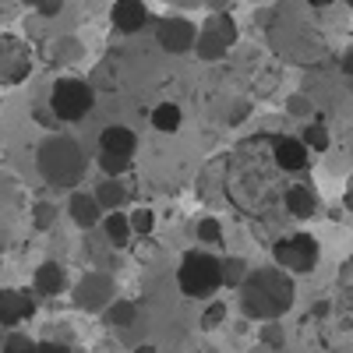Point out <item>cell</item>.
Returning a JSON list of instances; mask_svg holds the SVG:
<instances>
[{
	"label": "cell",
	"mask_w": 353,
	"mask_h": 353,
	"mask_svg": "<svg viewBox=\"0 0 353 353\" xmlns=\"http://www.w3.org/2000/svg\"><path fill=\"white\" fill-rule=\"evenodd\" d=\"M283 176L286 173L272 156V134H251L223 156V194L251 219H269L283 201Z\"/></svg>",
	"instance_id": "1"
},
{
	"label": "cell",
	"mask_w": 353,
	"mask_h": 353,
	"mask_svg": "<svg viewBox=\"0 0 353 353\" xmlns=\"http://www.w3.org/2000/svg\"><path fill=\"white\" fill-rule=\"evenodd\" d=\"M241 293V307L248 318L258 321H276L283 318L293 301H297V286H293V276L276 269V265H265V269H248L244 283L237 286Z\"/></svg>",
	"instance_id": "2"
},
{
	"label": "cell",
	"mask_w": 353,
	"mask_h": 353,
	"mask_svg": "<svg viewBox=\"0 0 353 353\" xmlns=\"http://www.w3.org/2000/svg\"><path fill=\"white\" fill-rule=\"evenodd\" d=\"M36 170H39V176L50 188L74 191L85 181V170H88L85 149L68 134H50L39 145V152H36Z\"/></svg>",
	"instance_id": "3"
},
{
	"label": "cell",
	"mask_w": 353,
	"mask_h": 353,
	"mask_svg": "<svg viewBox=\"0 0 353 353\" xmlns=\"http://www.w3.org/2000/svg\"><path fill=\"white\" fill-rule=\"evenodd\" d=\"M176 286H181V293L191 301H209L223 286L219 258H212L209 251H188L181 258V269H176Z\"/></svg>",
	"instance_id": "4"
},
{
	"label": "cell",
	"mask_w": 353,
	"mask_h": 353,
	"mask_svg": "<svg viewBox=\"0 0 353 353\" xmlns=\"http://www.w3.org/2000/svg\"><path fill=\"white\" fill-rule=\"evenodd\" d=\"M96 106V88L81 78H57L50 88V113L64 124L85 121Z\"/></svg>",
	"instance_id": "5"
},
{
	"label": "cell",
	"mask_w": 353,
	"mask_h": 353,
	"mask_svg": "<svg viewBox=\"0 0 353 353\" xmlns=\"http://www.w3.org/2000/svg\"><path fill=\"white\" fill-rule=\"evenodd\" d=\"M237 39H241V28H237V21H233V14L230 11H216V14H209L201 21L191 53H198V61L216 64L237 46Z\"/></svg>",
	"instance_id": "6"
},
{
	"label": "cell",
	"mask_w": 353,
	"mask_h": 353,
	"mask_svg": "<svg viewBox=\"0 0 353 353\" xmlns=\"http://www.w3.org/2000/svg\"><path fill=\"white\" fill-rule=\"evenodd\" d=\"M272 258L276 269L290 272V276H307L314 272V265L321 258V244L311 237V233H286L272 244Z\"/></svg>",
	"instance_id": "7"
},
{
	"label": "cell",
	"mask_w": 353,
	"mask_h": 353,
	"mask_svg": "<svg viewBox=\"0 0 353 353\" xmlns=\"http://www.w3.org/2000/svg\"><path fill=\"white\" fill-rule=\"evenodd\" d=\"M113 297H117V286H113V276H106V272H85L71 290L74 307L88 311V314H99Z\"/></svg>",
	"instance_id": "8"
},
{
	"label": "cell",
	"mask_w": 353,
	"mask_h": 353,
	"mask_svg": "<svg viewBox=\"0 0 353 353\" xmlns=\"http://www.w3.org/2000/svg\"><path fill=\"white\" fill-rule=\"evenodd\" d=\"M32 74V50L18 36L0 32V85H21Z\"/></svg>",
	"instance_id": "9"
},
{
	"label": "cell",
	"mask_w": 353,
	"mask_h": 353,
	"mask_svg": "<svg viewBox=\"0 0 353 353\" xmlns=\"http://www.w3.org/2000/svg\"><path fill=\"white\" fill-rule=\"evenodd\" d=\"M194 36H198V25L184 14H170L156 25V43L173 53V57H181V53H191L194 50Z\"/></svg>",
	"instance_id": "10"
},
{
	"label": "cell",
	"mask_w": 353,
	"mask_h": 353,
	"mask_svg": "<svg viewBox=\"0 0 353 353\" xmlns=\"http://www.w3.org/2000/svg\"><path fill=\"white\" fill-rule=\"evenodd\" d=\"M272 156H276L283 173H304L311 163L307 145L301 138H290V134H272Z\"/></svg>",
	"instance_id": "11"
},
{
	"label": "cell",
	"mask_w": 353,
	"mask_h": 353,
	"mask_svg": "<svg viewBox=\"0 0 353 353\" xmlns=\"http://www.w3.org/2000/svg\"><path fill=\"white\" fill-rule=\"evenodd\" d=\"M110 21H113L117 32L134 36V32H141V28L149 25V8H145V0H113Z\"/></svg>",
	"instance_id": "12"
},
{
	"label": "cell",
	"mask_w": 353,
	"mask_h": 353,
	"mask_svg": "<svg viewBox=\"0 0 353 353\" xmlns=\"http://www.w3.org/2000/svg\"><path fill=\"white\" fill-rule=\"evenodd\" d=\"M36 314V301L32 293L21 290H0V325L4 329H18L25 318Z\"/></svg>",
	"instance_id": "13"
},
{
	"label": "cell",
	"mask_w": 353,
	"mask_h": 353,
	"mask_svg": "<svg viewBox=\"0 0 353 353\" xmlns=\"http://www.w3.org/2000/svg\"><path fill=\"white\" fill-rule=\"evenodd\" d=\"M279 205H283V209H286L293 219H311V216L318 212V191H314V184H307V181L286 184Z\"/></svg>",
	"instance_id": "14"
},
{
	"label": "cell",
	"mask_w": 353,
	"mask_h": 353,
	"mask_svg": "<svg viewBox=\"0 0 353 353\" xmlns=\"http://www.w3.org/2000/svg\"><path fill=\"white\" fill-rule=\"evenodd\" d=\"M134 149H138V134H134L128 124H110V128H103V134H99V152L131 159Z\"/></svg>",
	"instance_id": "15"
},
{
	"label": "cell",
	"mask_w": 353,
	"mask_h": 353,
	"mask_svg": "<svg viewBox=\"0 0 353 353\" xmlns=\"http://www.w3.org/2000/svg\"><path fill=\"white\" fill-rule=\"evenodd\" d=\"M68 216L78 230H96L99 219H103V209H99V201L92 194H85V191H71L68 198Z\"/></svg>",
	"instance_id": "16"
},
{
	"label": "cell",
	"mask_w": 353,
	"mask_h": 353,
	"mask_svg": "<svg viewBox=\"0 0 353 353\" xmlns=\"http://www.w3.org/2000/svg\"><path fill=\"white\" fill-rule=\"evenodd\" d=\"M32 290L39 293V297H57V293H64L68 290V269L61 261H43L32 272Z\"/></svg>",
	"instance_id": "17"
},
{
	"label": "cell",
	"mask_w": 353,
	"mask_h": 353,
	"mask_svg": "<svg viewBox=\"0 0 353 353\" xmlns=\"http://www.w3.org/2000/svg\"><path fill=\"white\" fill-rule=\"evenodd\" d=\"M92 198L99 201L103 212H117V209H124V201H128V188L121 184V176H103L99 188L92 191Z\"/></svg>",
	"instance_id": "18"
},
{
	"label": "cell",
	"mask_w": 353,
	"mask_h": 353,
	"mask_svg": "<svg viewBox=\"0 0 353 353\" xmlns=\"http://www.w3.org/2000/svg\"><path fill=\"white\" fill-rule=\"evenodd\" d=\"M99 314H103V321H106L110 329H131L134 321H138V304H134V301H121V297H113Z\"/></svg>",
	"instance_id": "19"
},
{
	"label": "cell",
	"mask_w": 353,
	"mask_h": 353,
	"mask_svg": "<svg viewBox=\"0 0 353 353\" xmlns=\"http://www.w3.org/2000/svg\"><path fill=\"white\" fill-rule=\"evenodd\" d=\"M99 226H103V233H106V241L113 244V248H128V241L134 237L131 233V223H128V212H103V219H99Z\"/></svg>",
	"instance_id": "20"
},
{
	"label": "cell",
	"mask_w": 353,
	"mask_h": 353,
	"mask_svg": "<svg viewBox=\"0 0 353 353\" xmlns=\"http://www.w3.org/2000/svg\"><path fill=\"white\" fill-rule=\"evenodd\" d=\"M149 121H152V128L159 134H176V131H181V124H184V110L176 106V103H159L149 113Z\"/></svg>",
	"instance_id": "21"
},
{
	"label": "cell",
	"mask_w": 353,
	"mask_h": 353,
	"mask_svg": "<svg viewBox=\"0 0 353 353\" xmlns=\"http://www.w3.org/2000/svg\"><path fill=\"white\" fill-rule=\"evenodd\" d=\"M244 276H248V261H244V258H237V254L219 258V279H223V286L237 290V286L244 283Z\"/></svg>",
	"instance_id": "22"
},
{
	"label": "cell",
	"mask_w": 353,
	"mask_h": 353,
	"mask_svg": "<svg viewBox=\"0 0 353 353\" xmlns=\"http://www.w3.org/2000/svg\"><path fill=\"white\" fill-rule=\"evenodd\" d=\"M301 141L307 145V152H329V145H332L325 124H307L304 134H301Z\"/></svg>",
	"instance_id": "23"
},
{
	"label": "cell",
	"mask_w": 353,
	"mask_h": 353,
	"mask_svg": "<svg viewBox=\"0 0 353 353\" xmlns=\"http://www.w3.org/2000/svg\"><path fill=\"white\" fill-rule=\"evenodd\" d=\"M128 223H131V233H134V237H149V233L156 230V212L141 205V209L128 212Z\"/></svg>",
	"instance_id": "24"
},
{
	"label": "cell",
	"mask_w": 353,
	"mask_h": 353,
	"mask_svg": "<svg viewBox=\"0 0 353 353\" xmlns=\"http://www.w3.org/2000/svg\"><path fill=\"white\" fill-rule=\"evenodd\" d=\"M32 226H36L39 233H46V230L57 226V205H53V201H36V209H32Z\"/></svg>",
	"instance_id": "25"
},
{
	"label": "cell",
	"mask_w": 353,
	"mask_h": 353,
	"mask_svg": "<svg viewBox=\"0 0 353 353\" xmlns=\"http://www.w3.org/2000/svg\"><path fill=\"white\" fill-rule=\"evenodd\" d=\"M223 241V223L216 216H201L198 219V244H219Z\"/></svg>",
	"instance_id": "26"
},
{
	"label": "cell",
	"mask_w": 353,
	"mask_h": 353,
	"mask_svg": "<svg viewBox=\"0 0 353 353\" xmlns=\"http://www.w3.org/2000/svg\"><path fill=\"white\" fill-rule=\"evenodd\" d=\"M32 339H28V332H18V329H11L8 336H4V343H0V353H32Z\"/></svg>",
	"instance_id": "27"
},
{
	"label": "cell",
	"mask_w": 353,
	"mask_h": 353,
	"mask_svg": "<svg viewBox=\"0 0 353 353\" xmlns=\"http://www.w3.org/2000/svg\"><path fill=\"white\" fill-rule=\"evenodd\" d=\"M226 321V301H212L209 307H205V314H201V329L205 332H212V329H219Z\"/></svg>",
	"instance_id": "28"
},
{
	"label": "cell",
	"mask_w": 353,
	"mask_h": 353,
	"mask_svg": "<svg viewBox=\"0 0 353 353\" xmlns=\"http://www.w3.org/2000/svg\"><path fill=\"white\" fill-rule=\"evenodd\" d=\"M25 8H32L39 18H57L61 14V8H64V0H21Z\"/></svg>",
	"instance_id": "29"
},
{
	"label": "cell",
	"mask_w": 353,
	"mask_h": 353,
	"mask_svg": "<svg viewBox=\"0 0 353 353\" xmlns=\"http://www.w3.org/2000/svg\"><path fill=\"white\" fill-rule=\"evenodd\" d=\"M128 166H131V159H121V156H106V152H99V170H103L106 176H121V173H128Z\"/></svg>",
	"instance_id": "30"
},
{
	"label": "cell",
	"mask_w": 353,
	"mask_h": 353,
	"mask_svg": "<svg viewBox=\"0 0 353 353\" xmlns=\"http://www.w3.org/2000/svg\"><path fill=\"white\" fill-rule=\"evenodd\" d=\"M286 110H290V117H307V113H311V103H307V96L297 92V96L286 99Z\"/></svg>",
	"instance_id": "31"
},
{
	"label": "cell",
	"mask_w": 353,
	"mask_h": 353,
	"mask_svg": "<svg viewBox=\"0 0 353 353\" xmlns=\"http://www.w3.org/2000/svg\"><path fill=\"white\" fill-rule=\"evenodd\" d=\"M32 353H71L68 343H57V339H46V343H36Z\"/></svg>",
	"instance_id": "32"
},
{
	"label": "cell",
	"mask_w": 353,
	"mask_h": 353,
	"mask_svg": "<svg viewBox=\"0 0 353 353\" xmlns=\"http://www.w3.org/2000/svg\"><path fill=\"white\" fill-rule=\"evenodd\" d=\"M261 339L269 343V346H279V343H283V329L276 325V321H269V325L261 329Z\"/></svg>",
	"instance_id": "33"
},
{
	"label": "cell",
	"mask_w": 353,
	"mask_h": 353,
	"mask_svg": "<svg viewBox=\"0 0 353 353\" xmlns=\"http://www.w3.org/2000/svg\"><path fill=\"white\" fill-rule=\"evenodd\" d=\"M205 8H209V14H216V11H230V4L233 0H201Z\"/></svg>",
	"instance_id": "34"
},
{
	"label": "cell",
	"mask_w": 353,
	"mask_h": 353,
	"mask_svg": "<svg viewBox=\"0 0 353 353\" xmlns=\"http://www.w3.org/2000/svg\"><path fill=\"white\" fill-rule=\"evenodd\" d=\"M339 68H343V74H350V78H353V46L339 57Z\"/></svg>",
	"instance_id": "35"
},
{
	"label": "cell",
	"mask_w": 353,
	"mask_h": 353,
	"mask_svg": "<svg viewBox=\"0 0 353 353\" xmlns=\"http://www.w3.org/2000/svg\"><path fill=\"white\" fill-rule=\"evenodd\" d=\"M134 353H159L152 343H145V346H134Z\"/></svg>",
	"instance_id": "36"
},
{
	"label": "cell",
	"mask_w": 353,
	"mask_h": 353,
	"mask_svg": "<svg viewBox=\"0 0 353 353\" xmlns=\"http://www.w3.org/2000/svg\"><path fill=\"white\" fill-rule=\"evenodd\" d=\"M311 8H329V4H336V0H307Z\"/></svg>",
	"instance_id": "37"
},
{
	"label": "cell",
	"mask_w": 353,
	"mask_h": 353,
	"mask_svg": "<svg viewBox=\"0 0 353 353\" xmlns=\"http://www.w3.org/2000/svg\"><path fill=\"white\" fill-rule=\"evenodd\" d=\"M173 4H181V8H191V4H201V0H173Z\"/></svg>",
	"instance_id": "38"
},
{
	"label": "cell",
	"mask_w": 353,
	"mask_h": 353,
	"mask_svg": "<svg viewBox=\"0 0 353 353\" xmlns=\"http://www.w3.org/2000/svg\"><path fill=\"white\" fill-rule=\"evenodd\" d=\"M350 201H353V176H350Z\"/></svg>",
	"instance_id": "39"
},
{
	"label": "cell",
	"mask_w": 353,
	"mask_h": 353,
	"mask_svg": "<svg viewBox=\"0 0 353 353\" xmlns=\"http://www.w3.org/2000/svg\"><path fill=\"white\" fill-rule=\"evenodd\" d=\"M346 8H350V11H353V0H346Z\"/></svg>",
	"instance_id": "40"
}]
</instances>
